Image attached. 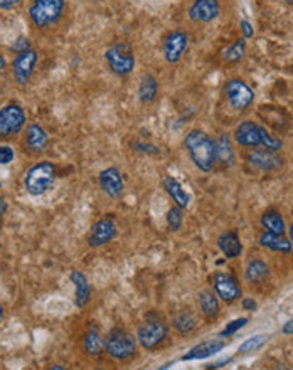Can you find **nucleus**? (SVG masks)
<instances>
[{
	"label": "nucleus",
	"instance_id": "obj_1",
	"mask_svg": "<svg viewBox=\"0 0 293 370\" xmlns=\"http://www.w3.org/2000/svg\"><path fill=\"white\" fill-rule=\"evenodd\" d=\"M231 137L235 145L245 148V150L266 148L270 152H282L285 147V142L282 138L254 120H243L237 123Z\"/></svg>",
	"mask_w": 293,
	"mask_h": 370
},
{
	"label": "nucleus",
	"instance_id": "obj_2",
	"mask_svg": "<svg viewBox=\"0 0 293 370\" xmlns=\"http://www.w3.org/2000/svg\"><path fill=\"white\" fill-rule=\"evenodd\" d=\"M185 153L189 155L194 167L204 173H209L218 165V152H216V140L202 128H193L185 133L184 142Z\"/></svg>",
	"mask_w": 293,
	"mask_h": 370
},
{
	"label": "nucleus",
	"instance_id": "obj_3",
	"mask_svg": "<svg viewBox=\"0 0 293 370\" xmlns=\"http://www.w3.org/2000/svg\"><path fill=\"white\" fill-rule=\"evenodd\" d=\"M67 14L66 0H29L27 19L34 31L48 34L65 22Z\"/></svg>",
	"mask_w": 293,
	"mask_h": 370
},
{
	"label": "nucleus",
	"instance_id": "obj_4",
	"mask_svg": "<svg viewBox=\"0 0 293 370\" xmlns=\"http://www.w3.org/2000/svg\"><path fill=\"white\" fill-rule=\"evenodd\" d=\"M169 333H171V323L165 320L164 315L150 312L145 315L135 335H137L140 348L147 352H155L167 342Z\"/></svg>",
	"mask_w": 293,
	"mask_h": 370
},
{
	"label": "nucleus",
	"instance_id": "obj_5",
	"mask_svg": "<svg viewBox=\"0 0 293 370\" xmlns=\"http://www.w3.org/2000/svg\"><path fill=\"white\" fill-rule=\"evenodd\" d=\"M138 340L125 326L117 325L105 337V354L115 362H130L138 354Z\"/></svg>",
	"mask_w": 293,
	"mask_h": 370
},
{
	"label": "nucleus",
	"instance_id": "obj_6",
	"mask_svg": "<svg viewBox=\"0 0 293 370\" xmlns=\"http://www.w3.org/2000/svg\"><path fill=\"white\" fill-rule=\"evenodd\" d=\"M58 178V165L51 160H41L27 170L24 177L25 192L32 197H41L53 189Z\"/></svg>",
	"mask_w": 293,
	"mask_h": 370
},
{
	"label": "nucleus",
	"instance_id": "obj_7",
	"mask_svg": "<svg viewBox=\"0 0 293 370\" xmlns=\"http://www.w3.org/2000/svg\"><path fill=\"white\" fill-rule=\"evenodd\" d=\"M105 62L108 66V70L112 71L118 78H126L134 73L135 66H137V58H135V51L129 42H113L106 48Z\"/></svg>",
	"mask_w": 293,
	"mask_h": 370
},
{
	"label": "nucleus",
	"instance_id": "obj_8",
	"mask_svg": "<svg viewBox=\"0 0 293 370\" xmlns=\"http://www.w3.org/2000/svg\"><path fill=\"white\" fill-rule=\"evenodd\" d=\"M27 126V114L19 103H7L0 108V140L8 142L22 133Z\"/></svg>",
	"mask_w": 293,
	"mask_h": 370
},
{
	"label": "nucleus",
	"instance_id": "obj_9",
	"mask_svg": "<svg viewBox=\"0 0 293 370\" xmlns=\"http://www.w3.org/2000/svg\"><path fill=\"white\" fill-rule=\"evenodd\" d=\"M224 98H226L229 108L236 113H243L252 108L254 103V91L241 78H229L223 88Z\"/></svg>",
	"mask_w": 293,
	"mask_h": 370
},
{
	"label": "nucleus",
	"instance_id": "obj_10",
	"mask_svg": "<svg viewBox=\"0 0 293 370\" xmlns=\"http://www.w3.org/2000/svg\"><path fill=\"white\" fill-rule=\"evenodd\" d=\"M37 65H39V53L34 48L15 54L11 65L12 81L20 88L29 86L34 78V73H36Z\"/></svg>",
	"mask_w": 293,
	"mask_h": 370
},
{
	"label": "nucleus",
	"instance_id": "obj_11",
	"mask_svg": "<svg viewBox=\"0 0 293 370\" xmlns=\"http://www.w3.org/2000/svg\"><path fill=\"white\" fill-rule=\"evenodd\" d=\"M246 164L248 167L261 173H275L278 170L283 169L285 165V159L280 152H270L266 148H252L246 150L245 155Z\"/></svg>",
	"mask_w": 293,
	"mask_h": 370
},
{
	"label": "nucleus",
	"instance_id": "obj_12",
	"mask_svg": "<svg viewBox=\"0 0 293 370\" xmlns=\"http://www.w3.org/2000/svg\"><path fill=\"white\" fill-rule=\"evenodd\" d=\"M212 290L219 296V300L226 305H233L243 298V286L240 279L233 273L216 271L212 275Z\"/></svg>",
	"mask_w": 293,
	"mask_h": 370
},
{
	"label": "nucleus",
	"instance_id": "obj_13",
	"mask_svg": "<svg viewBox=\"0 0 293 370\" xmlns=\"http://www.w3.org/2000/svg\"><path fill=\"white\" fill-rule=\"evenodd\" d=\"M190 37L182 29H174L162 39V56L169 66H177L189 49Z\"/></svg>",
	"mask_w": 293,
	"mask_h": 370
},
{
	"label": "nucleus",
	"instance_id": "obj_14",
	"mask_svg": "<svg viewBox=\"0 0 293 370\" xmlns=\"http://www.w3.org/2000/svg\"><path fill=\"white\" fill-rule=\"evenodd\" d=\"M22 148L27 155L39 157L49 148V133L39 123H29L24 128Z\"/></svg>",
	"mask_w": 293,
	"mask_h": 370
},
{
	"label": "nucleus",
	"instance_id": "obj_15",
	"mask_svg": "<svg viewBox=\"0 0 293 370\" xmlns=\"http://www.w3.org/2000/svg\"><path fill=\"white\" fill-rule=\"evenodd\" d=\"M118 236V224L112 216H105V218L98 219L95 224L91 225L90 234H88V246L93 249L103 248V246L110 244L115 237Z\"/></svg>",
	"mask_w": 293,
	"mask_h": 370
},
{
	"label": "nucleus",
	"instance_id": "obj_16",
	"mask_svg": "<svg viewBox=\"0 0 293 370\" xmlns=\"http://www.w3.org/2000/svg\"><path fill=\"white\" fill-rule=\"evenodd\" d=\"M221 14V0H193L189 4L188 17L190 22L206 25L214 22Z\"/></svg>",
	"mask_w": 293,
	"mask_h": 370
},
{
	"label": "nucleus",
	"instance_id": "obj_17",
	"mask_svg": "<svg viewBox=\"0 0 293 370\" xmlns=\"http://www.w3.org/2000/svg\"><path fill=\"white\" fill-rule=\"evenodd\" d=\"M98 185H100L101 192H103L106 197L113 199H120L123 192H125V182H123V173L118 167H108L105 170H101L100 176H98Z\"/></svg>",
	"mask_w": 293,
	"mask_h": 370
},
{
	"label": "nucleus",
	"instance_id": "obj_18",
	"mask_svg": "<svg viewBox=\"0 0 293 370\" xmlns=\"http://www.w3.org/2000/svg\"><path fill=\"white\" fill-rule=\"evenodd\" d=\"M271 278V267L265 259L252 258L246 263L245 267V279L249 286H261L266 284Z\"/></svg>",
	"mask_w": 293,
	"mask_h": 370
},
{
	"label": "nucleus",
	"instance_id": "obj_19",
	"mask_svg": "<svg viewBox=\"0 0 293 370\" xmlns=\"http://www.w3.org/2000/svg\"><path fill=\"white\" fill-rule=\"evenodd\" d=\"M197 306L206 322L218 320L221 315V300L212 288H204L197 293Z\"/></svg>",
	"mask_w": 293,
	"mask_h": 370
},
{
	"label": "nucleus",
	"instance_id": "obj_20",
	"mask_svg": "<svg viewBox=\"0 0 293 370\" xmlns=\"http://www.w3.org/2000/svg\"><path fill=\"white\" fill-rule=\"evenodd\" d=\"M228 343L224 342V338H212V340H204V342L197 343V345H194L190 350L185 355H182L181 360H206L209 359V357H214L216 354H219L221 350H223L224 347H226Z\"/></svg>",
	"mask_w": 293,
	"mask_h": 370
},
{
	"label": "nucleus",
	"instance_id": "obj_21",
	"mask_svg": "<svg viewBox=\"0 0 293 370\" xmlns=\"http://www.w3.org/2000/svg\"><path fill=\"white\" fill-rule=\"evenodd\" d=\"M160 96V83L159 78L152 73H145L138 81L137 98L143 106L154 105Z\"/></svg>",
	"mask_w": 293,
	"mask_h": 370
},
{
	"label": "nucleus",
	"instance_id": "obj_22",
	"mask_svg": "<svg viewBox=\"0 0 293 370\" xmlns=\"http://www.w3.org/2000/svg\"><path fill=\"white\" fill-rule=\"evenodd\" d=\"M83 352L91 359H98L105 354V337L101 335L100 329L96 325H90L84 330L82 338Z\"/></svg>",
	"mask_w": 293,
	"mask_h": 370
},
{
	"label": "nucleus",
	"instance_id": "obj_23",
	"mask_svg": "<svg viewBox=\"0 0 293 370\" xmlns=\"http://www.w3.org/2000/svg\"><path fill=\"white\" fill-rule=\"evenodd\" d=\"M218 248L226 259L240 258L241 253H243V242H241L240 234L235 229L224 231L218 237Z\"/></svg>",
	"mask_w": 293,
	"mask_h": 370
},
{
	"label": "nucleus",
	"instance_id": "obj_24",
	"mask_svg": "<svg viewBox=\"0 0 293 370\" xmlns=\"http://www.w3.org/2000/svg\"><path fill=\"white\" fill-rule=\"evenodd\" d=\"M235 142L229 133H219V137L216 138V152H218V165L223 169H233L236 165V152Z\"/></svg>",
	"mask_w": 293,
	"mask_h": 370
},
{
	"label": "nucleus",
	"instance_id": "obj_25",
	"mask_svg": "<svg viewBox=\"0 0 293 370\" xmlns=\"http://www.w3.org/2000/svg\"><path fill=\"white\" fill-rule=\"evenodd\" d=\"M258 244L261 248L271 251V253H280V254H290L293 251V244L290 239H287L285 236H278V234L261 231L258 236Z\"/></svg>",
	"mask_w": 293,
	"mask_h": 370
},
{
	"label": "nucleus",
	"instance_id": "obj_26",
	"mask_svg": "<svg viewBox=\"0 0 293 370\" xmlns=\"http://www.w3.org/2000/svg\"><path fill=\"white\" fill-rule=\"evenodd\" d=\"M71 283L74 284V303L78 308H84L91 300V284L88 282L86 275L82 273L79 270H73L70 275Z\"/></svg>",
	"mask_w": 293,
	"mask_h": 370
},
{
	"label": "nucleus",
	"instance_id": "obj_27",
	"mask_svg": "<svg viewBox=\"0 0 293 370\" xmlns=\"http://www.w3.org/2000/svg\"><path fill=\"white\" fill-rule=\"evenodd\" d=\"M171 326L181 337H188V335L194 333L195 329L199 326L197 317L190 312V310H181L171 318Z\"/></svg>",
	"mask_w": 293,
	"mask_h": 370
},
{
	"label": "nucleus",
	"instance_id": "obj_28",
	"mask_svg": "<svg viewBox=\"0 0 293 370\" xmlns=\"http://www.w3.org/2000/svg\"><path fill=\"white\" fill-rule=\"evenodd\" d=\"M162 185H164L165 192H167V195L172 199L176 206L182 207L184 211L188 209L190 204V195L188 194V190L184 189V185H182L177 178H174L171 176H165L162 178Z\"/></svg>",
	"mask_w": 293,
	"mask_h": 370
},
{
	"label": "nucleus",
	"instance_id": "obj_29",
	"mask_svg": "<svg viewBox=\"0 0 293 370\" xmlns=\"http://www.w3.org/2000/svg\"><path fill=\"white\" fill-rule=\"evenodd\" d=\"M260 224L263 231L278 234V236H285L287 234L285 219H283L282 212H278L277 209H266L263 212L260 218Z\"/></svg>",
	"mask_w": 293,
	"mask_h": 370
},
{
	"label": "nucleus",
	"instance_id": "obj_30",
	"mask_svg": "<svg viewBox=\"0 0 293 370\" xmlns=\"http://www.w3.org/2000/svg\"><path fill=\"white\" fill-rule=\"evenodd\" d=\"M246 53H248V49H246V39L245 37H240V39H236L231 46H228V48L224 49L223 61L228 62V65H237V62H241L246 58Z\"/></svg>",
	"mask_w": 293,
	"mask_h": 370
},
{
	"label": "nucleus",
	"instance_id": "obj_31",
	"mask_svg": "<svg viewBox=\"0 0 293 370\" xmlns=\"http://www.w3.org/2000/svg\"><path fill=\"white\" fill-rule=\"evenodd\" d=\"M165 223H167V227L171 232H179L184 225V209L179 206L174 204V207L167 211V216H165Z\"/></svg>",
	"mask_w": 293,
	"mask_h": 370
},
{
	"label": "nucleus",
	"instance_id": "obj_32",
	"mask_svg": "<svg viewBox=\"0 0 293 370\" xmlns=\"http://www.w3.org/2000/svg\"><path fill=\"white\" fill-rule=\"evenodd\" d=\"M268 340H270V335H266V333L254 335V337L246 340L245 343H241V347L237 348V354H240V355L253 354V352L260 350V348L265 345V343L268 342Z\"/></svg>",
	"mask_w": 293,
	"mask_h": 370
},
{
	"label": "nucleus",
	"instance_id": "obj_33",
	"mask_svg": "<svg viewBox=\"0 0 293 370\" xmlns=\"http://www.w3.org/2000/svg\"><path fill=\"white\" fill-rule=\"evenodd\" d=\"M249 318L248 317H241V318H236V320H233L231 323H228L226 326H224V330H221V333L218 335V337L221 338H228L231 337V335H235L240 331L241 329H245L246 325H248Z\"/></svg>",
	"mask_w": 293,
	"mask_h": 370
},
{
	"label": "nucleus",
	"instance_id": "obj_34",
	"mask_svg": "<svg viewBox=\"0 0 293 370\" xmlns=\"http://www.w3.org/2000/svg\"><path fill=\"white\" fill-rule=\"evenodd\" d=\"M135 152L140 153H147V155H160V148L154 145V143H145V142H137L131 145Z\"/></svg>",
	"mask_w": 293,
	"mask_h": 370
},
{
	"label": "nucleus",
	"instance_id": "obj_35",
	"mask_svg": "<svg viewBox=\"0 0 293 370\" xmlns=\"http://www.w3.org/2000/svg\"><path fill=\"white\" fill-rule=\"evenodd\" d=\"M15 159V152L11 145H0V165L12 164Z\"/></svg>",
	"mask_w": 293,
	"mask_h": 370
},
{
	"label": "nucleus",
	"instance_id": "obj_36",
	"mask_svg": "<svg viewBox=\"0 0 293 370\" xmlns=\"http://www.w3.org/2000/svg\"><path fill=\"white\" fill-rule=\"evenodd\" d=\"M32 46H31V42H29V39H25V37H17L14 44L11 46V51L12 53H15V54H19V53H22V51H27V49H31Z\"/></svg>",
	"mask_w": 293,
	"mask_h": 370
},
{
	"label": "nucleus",
	"instance_id": "obj_37",
	"mask_svg": "<svg viewBox=\"0 0 293 370\" xmlns=\"http://www.w3.org/2000/svg\"><path fill=\"white\" fill-rule=\"evenodd\" d=\"M240 301H241V308H243L245 312L253 313L258 310V301L254 300L253 296H243Z\"/></svg>",
	"mask_w": 293,
	"mask_h": 370
},
{
	"label": "nucleus",
	"instance_id": "obj_38",
	"mask_svg": "<svg viewBox=\"0 0 293 370\" xmlns=\"http://www.w3.org/2000/svg\"><path fill=\"white\" fill-rule=\"evenodd\" d=\"M24 0H0V11L2 12H8L14 11L19 6H22Z\"/></svg>",
	"mask_w": 293,
	"mask_h": 370
},
{
	"label": "nucleus",
	"instance_id": "obj_39",
	"mask_svg": "<svg viewBox=\"0 0 293 370\" xmlns=\"http://www.w3.org/2000/svg\"><path fill=\"white\" fill-rule=\"evenodd\" d=\"M240 27H241V31H243V37L246 41L248 39H252V37L254 36V29H253V25L248 22V20H241L240 22Z\"/></svg>",
	"mask_w": 293,
	"mask_h": 370
},
{
	"label": "nucleus",
	"instance_id": "obj_40",
	"mask_svg": "<svg viewBox=\"0 0 293 370\" xmlns=\"http://www.w3.org/2000/svg\"><path fill=\"white\" fill-rule=\"evenodd\" d=\"M282 333L287 335V337H290V335H293V318H290L285 325L282 326Z\"/></svg>",
	"mask_w": 293,
	"mask_h": 370
},
{
	"label": "nucleus",
	"instance_id": "obj_41",
	"mask_svg": "<svg viewBox=\"0 0 293 370\" xmlns=\"http://www.w3.org/2000/svg\"><path fill=\"white\" fill-rule=\"evenodd\" d=\"M7 71V59H6V54L0 53V79L4 78V74H6Z\"/></svg>",
	"mask_w": 293,
	"mask_h": 370
},
{
	"label": "nucleus",
	"instance_id": "obj_42",
	"mask_svg": "<svg viewBox=\"0 0 293 370\" xmlns=\"http://www.w3.org/2000/svg\"><path fill=\"white\" fill-rule=\"evenodd\" d=\"M7 211H8V204L6 201V197L0 195V218H4V216L7 214Z\"/></svg>",
	"mask_w": 293,
	"mask_h": 370
},
{
	"label": "nucleus",
	"instance_id": "obj_43",
	"mask_svg": "<svg viewBox=\"0 0 293 370\" xmlns=\"http://www.w3.org/2000/svg\"><path fill=\"white\" fill-rule=\"evenodd\" d=\"M231 357H229V359H224V360H219V362L218 364H214V365H207V369H212V367H214V369H219V367H224V365H226V364H229V362H231Z\"/></svg>",
	"mask_w": 293,
	"mask_h": 370
},
{
	"label": "nucleus",
	"instance_id": "obj_44",
	"mask_svg": "<svg viewBox=\"0 0 293 370\" xmlns=\"http://www.w3.org/2000/svg\"><path fill=\"white\" fill-rule=\"evenodd\" d=\"M287 232H288V239H290L292 244H293V223L290 224V227L287 229Z\"/></svg>",
	"mask_w": 293,
	"mask_h": 370
},
{
	"label": "nucleus",
	"instance_id": "obj_45",
	"mask_svg": "<svg viewBox=\"0 0 293 370\" xmlns=\"http://www.w3.org/2000/svg\"><path fill=\"white\" fill-rule=\"evenodd\" d=\"M2 320H4V306L0 303V323H2Z\"/></svg>",
	"mask_w": 293,
	"mask_h": 370
},
{
	"label": "nucleus",
	"instance_id": "obj_46",
	"mask_svg": "<svg viewBox=\"0 0 293 370\" xmlns=\"http://www.w3.org/2000/svg\"><path fill=\"white\" fill-rule=\"evenodd\" d=\"M285 2H288V4H293V0H285Z\"/></svg>",
	"mask_w": 293,
	"mask_h": 370
},
{
	"label": "nucleus",
	"instance_id": "obj_47",
	"mask_svg": "<svg viewBox=\"0 0 293 370\" xmlns=\"http://www.w3.org/2000/svg\"><path fill=\"white\" fill-rule=\"evenodd\" d=\"M0 189H2V182H0Z\"/></svg>",
	"mask_w": 293,
	"mask_h": 370
}]
</instances>
